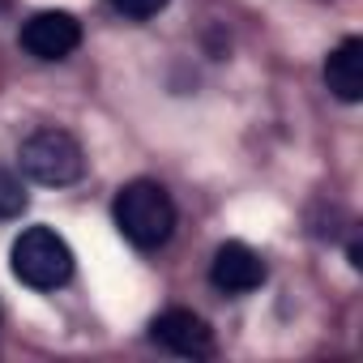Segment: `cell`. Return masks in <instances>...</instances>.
<instances>
[{
  "label": "cell",
  "mask_w": 363,
  "mask_h": 363,
  "mask_svg": "<svg viewBox=\"0 0 363 363\" xmlns=\"http://www.w3.org/2000/svg\"><path fill=\"white\" fill-rule=\"evenodd\" d=\"M116 13H124L128 22H145V18H158L167 9V0H107Z\"/></svg>",
  "instance_id": "9"
},
{
  "label": "cell",
  "mask_w": 363,
  "mask_h": 363,
  "mask_svg": "<svg viewBox=\"0 0 363 363\" xmlns=\"http://www.w3.org/2000/svg\"><path fill=\"white\" fill-rule=\"evenodd\" d=\"M26 184L13 175V171H5L0 167V218H18L22 210H26Z\"/></svg>",
  "instance_id": "8"
},
{
  "label": "cell",
  "mask_w": 363,
  "mask_h": 363,
  "mask_svg": "<svg viewBox=\"0 0 363 363\" xmlns=\"http://www.w3.org/2000/svg\"><path fill=\"white\" fill-rule=\"evenodd\" d=\"M22 48L35 60H65L82 48V22L65 9H43L22 22Z\"/></svg>",
  "instance_id": "5"
},
{
  "label": "cell",
  "mask_w": 363,
  "mask_h": 363,
  "mask_svg": "<svg viewBox=\"0 0 363 363\" xmlns=\"http://www.w3.org/2000/svg\"><path fill=\"white\" fill-rule=\"evenodd\" d=\"M210 282H214L223 295H248V291H257V286L265 282V261H261L248 244L231 240V244H223V248L214 252Z\"/></svg>",
  "instance_id": "6"
},
{
  "label": "cell",
  "mask_w": 363,
  "mask_h": 363,
  "mask_svg": "<svg viewBox=\"0 0 363 363\" xmlns=\"http://www.w3.org/2000/svg\"><path fill=\"white\" fill-rule=\"evenodd\" d=\"M150 342L179 354V359H210L214 354V329L189 312V308H167L150 320Z\"/></svg>",
  "instance_id": "4"
},
{
  "label": "cell",
  "mask_w": 363,
  "mask_h": 363,
  "mask_svg": "<svg viewBox=\"0 0 363 363\" xmlns=\"http://www.w3.org/2000/svg\"><path fill=\"white\" fill-rule=\"evenodd\" d=\"M111 214H116L120 235L141 252L162 248L171 240V231H175V201H171V193L162 184H154V179H133V184H124L116 193Z\"/></svg>",
  "instance_id": "1"
},
{
  "label": "cell",
  "mask_w": 363,
  "mask_h": 363,
  "mask_svg": "<svg viewBox=\"0 0 363 363\" xmlns=\"http://www.w3.org/2000/svg\"><path fill=\"white\" fill-rule=\"evenodd\" d=\"M18 162L43 189H69V184H77V179L86 175V154H82L77 137L65 133V128L30 133L22 141V150H18Z\"/></svg>",
  "instance_id": "2"
},
{
  "label": "cell",
  "mask_w": 363,
  "mask_h": 363,
  "mask_svg": "<svg viewBox=\"0 0 363 363\" xmlns=\"http://www.w3.org/2000/svg\"><path fill=\"white\" fill-rule=\"evenodd\" d=\"M325 86L342 103L363 99V39H342L325 60Z\"/></svg>",
  "instance_id": "7"
},
{
  "label": "cell",
  "mask_w": 363,
  "mask_h": 363,
  "mask_svg": "<svg viewBox=\"0 0 363 363\" xmlns=\"http://www.w3.org/2000/svg\"><path fill=\"white\" fill-rule=\"evenodd\" d=\"M13 274L35 291H56L73 278V248L52 227H26L13 240Z\"/></svg>",
  "instance_id": "3"
}]
</instances>
